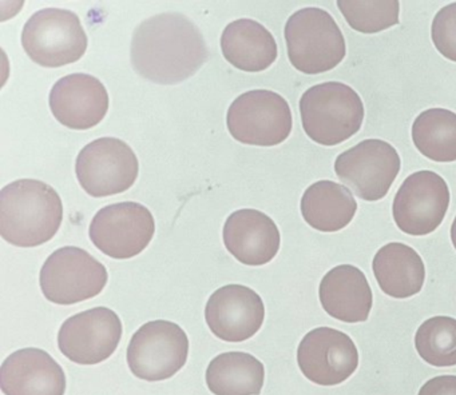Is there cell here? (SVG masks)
I'll return each instance as SVG.
<instances>
[{"label": "cell", "mask_w": 456, "mask_h": 395, "mask_svg": "<svg viewBox=\"0 0 456 395\" xmlns=\"http://www.w3.org/2000/svg\"><path fill=\"white\" fill-rule=\"evenodd\" d=\"M209 58L199 27L183 13L164 12L135 27L130 59L135 72L157 85H177L193 77Z\"/></svg>", "instance_id": "obj_1"}, {"label": "cell", "mask_w": 456, "mask_h": 395, "mask_svg": "<svg viewBox=\"0 0 456 395\" xmlns=\"http://www.w3.org/2000/svg\"><path fill=\"white\" fill-rule=\"evenodd\" d=\"M62 221V199L45 181L20 179L0 191V235L10 245H44L54 238Z\"/></svg>", "instance_id": "obj_2"}, {"label": "cell", "mask_w": 456, "mask_h": 395, "mask_svg": "<svg viewBox=\"0 0 456 395\" xmlns=\"http://www.w3.org/2000/svg\"><path fill=\"white\" fill-rule=\"evenodd\" d=\"M306 135L322 146H338L359 133L364 104L346 83L325 82L308 88L300 99Z\"/></svg>", "instance_id": "obj_3"}, {"label": "cell", "mask_w": 456, "mask_h": 395, "mask_svg": "<svg viewBox=\"0 0 456 395\" xmlns=\"http://www.w3.org/2000/svg\"><path fill=\"white\" fill-rule=\"evenodd\" d=\"M288 58L304 74L330 71L346 58V44L333 16L319 7H306L289 16L284 29Z\"/></svg>", "instance_id": "obj_4"}, {"label": "cell", "mask_w": 456, "mask_h": 395, "mask_svg": "<svg viewBox=\"0 0 456 395\" xmlns=\"http://www.w3.org/2000/svg\"><path fill=\"white\" fill-rule=\"evenodd\" d=\"M89 44L81 19L63 8H44L26 21L22 45L37 64L47 69L76 63Z\"/></svg>", "instance_id": "obj_5"}, {"label": "cell", "mask_w": 456, "mask_h": 395, "mask_svg": "<svg viewBox=\"0 0 456 395\" xmlns=\"http://www.w3.org/2000/svg\"><path fill=\"white\" fill-rule=\"evenodd\" d=\"M106 267L84 248H58L45 262L39 275L42 293L55 304H76L102 293L108 283Z\"/></svg>", "instance_id": "obj_6"}, {"label": "cell", "mask_w": 456, "mask_h": 395, "mask_svg": "<svg viewBox=\"0 0 456 395\" xmlns=\"http://www.w3.org/2000/svg\"><path fill=\"white\" fill-rule=\"evenodd\" d=\"M229 133L250 146H277L292 133V111L280 93L252 90L231 104L226 117Z\"/></svg>", "instance_id": "obj_7"}, {"label": "cell", "mask_w": 456, "mask_h": 395, "mask_svg": "<svg viewBox=\"0 0 456 395\" xmlns=\"http://www.w3.org/2000/svg\"><path fill=\"white\" fill-rule=\"evenodd\" d=\"M189 338L177 323L151 320L141 326L127 347V365L137 378L159 382L185 366Z\"/></svg>", "instance_id": "obj_8"}, {"label": "cell", "mask_w": 456, "mask_h": 395, "mask_svg": "<svg viewBox=\"0 0 456 395\" xmlns=\"http://www.w3.org/2000/svg\"><path fill=\"white\" fill-rule=\"evenodd\" d=\"M140 163L126 141L100 138L90 141L77 157L76 173L82 189L94 198L127 191L137 181Z\"/></svg>", "instance_id": "obj_9"}, {"label": "cell", "mask_w": 456, "mask_h": 395, "mask_svg": "<svg viewBox=\"0 0 456 395\" xmlns=\"http://www.w3.org/2000/svg\"><path fill=\"white\" fill-rule=\"evenodd\" d=\"M402 160L396 149L381 139H367L341 152L335 173L360 199L376 202L388 194Z\"/></svg>", "instance_id": "obj_10"}, {"label": "cell", "mask_w": 456, "mask_h": 395, "mask_svg": "<svg viewBox=\"0 0 456 395\" xmlns=\"http://www.w3.org/2000/svg\"><path fill=\"white\" fill-rule=\"evenodd\" d=\"M156 222L149 208L137 202H121L101 208L89 235L98 250L114 259L140 255L153 239Z\"/></svg>", "instance_id": "obj_11"}, {"label": "cell", "mask_w": 456, "mask_h": 395, "mask_svg": "<svg viewBox=\"0 0 456 395\" xmlns=\"http://www.w3.org/2000/svg\"><path fill=\"white\" fill-rule=\"evenodd\" d=\"M450 206L447 181L434 171L411 173L395 195L392 215L405 234L423 237L442 224Z\"/></svg>", "instance_id": "obj_12"}, {"label": "cell", "mask_w": 456, "mask_h": 395, "mask_svg": "<svg viewBox=\"0 0 456 395\" xmlns=\"http://www.w3.org/2000/svg\"><path fill=\"white\" fill-rule=\"evenodd\" d=\"M122 338V322L108 307L73 315L61 326L58 347L71 362L98 365L110 358Z\"/></svg>", "instance_id": "obj_13"}, {"label": "cell", "mask_w": 456, "mask_h": 395, "mask_svg": "<svg viewBox=\"0 0 456 395\" xmlns=\"http://www.w3.org/2000/svg\"><path fill=\"white\" fill-rule=\"evenodd\" d=\"M297 363L306 379L320 386L343 383L359 366L351 336L332 327L309 331L298 344Z\"/></svg>", "instance_id": "obj_14"}, {"label": "cell", "mask_w": 456, "mask_h": 395, "mask_svg": "<svg viewBox=\"0 0 456 395\" xmlns=\"http://www.w3.org/2000/svg\"><path fill=\"white\" fill-rule=\"evenodd\" d=\"M265 319L263 299L252 288L226 285L208 299L205 320L221 341L244 342L260 330Z\"/></svg>", "instance_id": "obj_15"}, {"label": "cell", "mask_w": 456, "mask_h": 395, "mask_svg": "<svg viewBox=\"0 0 456 395\" xmlns=\"http://www.w3.org/2000/svg\"><path fill=\"white\" fill-rule=\"evenodd\" d=\"M49 103L61 125L71 130H89L108 114L109 93L93 75L70 74L55 83Z\"/></svg>", "instance_id": "obj_16"}, {"label": "cell", "mask_w": 456, "mask_h": 395, "mask_svg": "<svg viewBox=\"0 0 456 395\" xmlns=\"http://www.w3.org/2000/svg\"><path fill=\"white\" fill-rule=\"evenodd\" d=\"M0 389L4 395H65V371L49 352L26 347L0 366Z\"/></svg>", "instance_id": "obj_17"}, {"label": "cell", "mask_w": 456, "mask_h": 395, "mask_svg": "<svg viewBox=\"0 0 456 395\" xmlns=\"http://www.w3.org/2000/svg\"><path fill=\"white\" fill-rule=\"evenodd\" d=\"M226 250L242 264L263 266L280 250L281 235L271 216L253 208L234 211L223 230Z\"/></svg>", "instance_id": "obj_18"}, {"label": "cell", "mask_w": 456, "mask_h": 395, "mask_svg": "<svg viewBox=\"0 0 456 395\" xmlns=\"http://www.w3.org/2000/svg\"><path fill=\"white\" fill-rule=\"evenodd\" d=\"M320 302L328 315L346 323L365 322L372 310L373 295L359 267L340 264L320 282Z\"/></svg>", "instance_id": "obj_19"}, {"label": "cell", "mask_w": 456, "mask_h": 395, "mask_svg": "<svg viewBox=\"0 0 456 395\" xmlns=\"http://www.w3.org/2000/svg\"><path fill=\"white\" fill-rule=\"evenodd\" d=\"M224 58L241 71L260 72L277 59V43L266 27L253 19L232 21L221 35Z\"/></svg>", "instance_id": "obj_20"}, {"label": "cell", "mask_w": 456, "mask_h": 395, "mask_svg": "<svg viewBox=\"0 0 456 395\" xmlns=\"http://www.w3.org/2000/svg\"><path fill=\"white\" fill-rule=\"evenodd\" d=\"M373 274L387 295L410 298L420 293L426 280L423 259L410 246L392 242L383 246L373 256Z\"/></svg>", "instance_id": "obj_21"}, {"label": "cell", "mask_w": 456, "mask_h": 395, "mask_svg": "<svg viewBox=\"0 0 456 395\" xmlns=\"http://www.w3.org/2000/svg\"><path fill=\"white\" fill-rule=\"evenodd\" d=\"M304 221L317 231L336 232L348 226L357 211L351 189L333 181L311 184L301 198Z\"/></svg>", "instance_id": "obj_22"}, {"label": "cell", "mask_w": 456, "mask_h": 395, "mask_svg": "<svg viewBox=\"0 0 456 395\" xmlns=\"http://www.w3.org/2000/svg\"><path fill=\"white\" fill-rule=\"evenodd\" d=\"M264 381L263 362L248 352H224L207 368V384L215 395H260Z\"/></svg>", "instance_id": "obj_23"}, {"label": "cell", "mask_w": 456, "mask_h": 395, "mask_svg": "<svg viewBox=\"0 0 456 395\" xmlns=\"http://www.w3.org/2000/svg\"><path fill=\"white\" fill-rule=\"evenodd\" d=\"M412 141L421 155L439 163L456 160V114L445 109H429L412 125Z\"/></svg>", "instance_id": "obj_24"}, {"label": "cell", "mask_w": 456, "mask_h": 395, "mask_svg": "<svg viewBox=\"0 0 456 395\" xmlns=\"http://www.w3.org/2000/svg\"><path fill=\"white\" fill-rule=\"evenodd\" d=\"M415 347L421 359L436 367L456 365V319L429 318L416 331Z\"/></svg>", "instance_id": "obj_25"}, {"label": "cell", "mask_w": 456, "mask_h": 395, "mask_svg": "<svg viewBox=\"0 0 456 395\" xmlns=\"http://www.w3.org/2000/svg\"><path fill=\"white\" fill-rule=\"evenodd\" d=\"M338 10L354 31L378 34L399 23L397 0H338Z\"/></svg>", "instance_id": "obj_26"}, {"label": "cell", "mask_w": 456, "mask_h": 395, "mask_svg": "<svg viewBox=\"0 0 456 395\" xmlns=\"http://www.w3.org/2000/svg\"><path fill=\"white\" fill-rule=\"evenodd\" d=\"M436 50L448 60L456 61V2L440 8L431 26Z\"/></svg>", "instance_id": "obj_27"}, {"label": "cell", "mask_w": 456, "mask_h": 395, "mask_svg": "<svg viewBox=\"0 0 456 395\" xmlns=\"http://www.w3.org/2000/svg\"><path fill=\"white\" fill-rule=\"evenodd\" d=\"M418 395H456V375H439L429 379Z\"/></svg>", "instance_id": "obj_28"}, {"label": "cell", "mask_w": 456, "mask_h": 395, "mask_svg": "<svg viewBox=\"0 0 456 395\" xmlns=\"http://www.w3.org/2000/svg\"><path fill=\"white\" fill-rule=\"evenodd\" d=\"M451 240H452L453 247L456 250V216L453 219L452 226H451Z\"/></svg>", "instance_id": "obj_29"}]
</instances>
